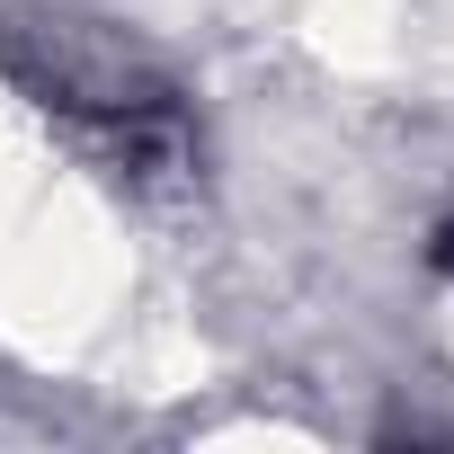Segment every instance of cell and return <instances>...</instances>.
Segmentation results:
<instances>
[{"label":"cell","mask_w":454,"mask_h":454,"mask_svg":"<svg viewBox=\"0 0 454 454\" xmlns=\"http://www.w3.org/2000/svg\"><path fill=\"white\" fill-rule=\"evenodd\" d=\"M436 268L454 277V223H445V232H436Z\"/></svg>","instance_id":"1"}]
</instances>
